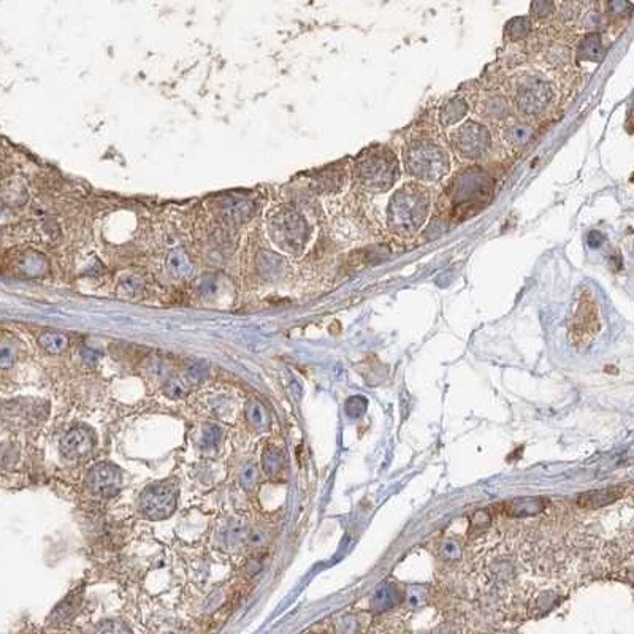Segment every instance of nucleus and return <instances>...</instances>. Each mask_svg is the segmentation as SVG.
<instances>
[{
	"mask_svg": "<svg viewBox=\"0 0 634 634\" xmlns=\"http://www.w3.org/2000/svg\"><path fill=\"white\" fill-rule=\"evenodd\" d=\"M433 211L432 192L428 186L417 181H408L393 190L386 209V222L391 232L411 240L417 236L430 221Z\"/></svg>",
	"mask_w": 634,
	"mask_h": 634,
	"instance_id": "1",
	"label": "nucleus"
},
{
	"mask_svg": "<svg viewBox=\"0 0 634 634\" xmlns=\"http://www.w3.org/2000/svg\"><path fill=\"white\" fill-rule=\"evenodd\" d=\"M403 163L413 181L425 184H438L451 175L452 158L447 142L422 132L409 138L403 149Z\"/></svg>",
	"mask_w": 634,
	"mask_h": 634,
	"instance_id": "2",
	"label": "nucleus"
},
{
	"mask_svg": "<svg viewBox=\"0 0 634 634\" xmlns=\"http://www.w3.org/2000/svg\"><path fill=\"white\" fill-rule=\"evenodd\" d=\"M512 107L525 121L544 117L555 103V88L544 75L524 74L511 83Z\"/></svg>",
	"mask_w": 634,
	"mask_h": 634,
	"instance_id": "3",
	"label": "nucleus"
},
{
	"mask_svg": "<svg viewBox=\"0 0 634 634\" xmlns=\"http://www.w3.org/2000/svg\"><path fill=\"white\" fill-rule=\"evenodd\" d=\"M357 176L369 192L382 194L396 186L400 180V162L393 151L381 148L365 153L357 162Z\"/></svg>",
	"mask_w": 634,
	"mask_h": 634,
	"instance_id": "4",
	"label": "nucleus"
},
{
	"mask_svg": "<svg viewBox=\"0 0 634 634\" xmlns=\"http://www.w3.org/2000/svg\"><path fill=\"white\" fill-rule=\"evenodd\" d=\"M447 143L461 161L478 162L488 154L493 137L488 125L476 119H468L463 124L449 130Z\"/></svg>",
	"mask_w": 634,
	"mask_h": 634,
	"instance_id": "5",
	"label": "nucleus"
},
{
	"mask_svg": "<svg viewBox=\"0 0 634 634\" xmlns=\"http://www.w3.org/2000/svg\"><path fill=\"white\" fill-rule=\"evenodd\" d=\"M272 236L276 244L289 250H296L305 246L308 238V224L299 211L295 209H281L273 216Z\"/></svg>",
	"mask_w": 634,
	"mask_h": 634,
	"instance_id": "6",
	"label": "nucleus"
},
{
	"mask_svg": "<svg viewBox=\"0 0 634 634\" xmlns=\"http://www.w3.org/2000/svg\"><path fill=\"white\" fill-rule=\"evenodd\" d=\"M178 485L175 482H158L144 488L140 497V509L149 520L168 519L176 509Z\"/></svg>",
	"mask_w": 634,
	"mask_h": 634,
	"instance_id": "7",
	"label": "nucleus"
},
{
	"mask_svg": "<svg viewBox=\"0 0 634 634\" xmlns=\"http://www.w3.org/2000/svg\"><path fill=\"white\" fill-rule=\"evenodd\" d=\"M599 328L598 309L589 294H584L577 301V308L570 323V340L576 347H584L593 340Z\"/></svg>",
	"mask_w": 634,
	"mask_h": 634,
	"instance_id": "8",
	"label": "nucleus"
},
{
	"mask_svg": "<svg viewBox=\"0 0 634 634\" xmlns=\"http://www.w3.org/2000/svg\"><path fill=\"white\" fill-rule=\"evenodd\" d=\"M122 484L121 471L111 463H98L88 474L86 485L94 498H110L117 493Z\"/></svg>",
	"mask_w": 634,
	"mask_h": 634,
	"instance_id": "9",
	"label": "nucleus"
},
{
	"mask_svg": "<svg viewBox=\"0 0 634 634\" xmlns=\"http://www.w3.org/2000/svg\"><path fill=\"white\" fill-rule=\"evenodd\" d=\"M476 113L488 122L503 124L512 117L511 97L501 91H487L476 102Z\"/></svg>",
	"mask_w": 634,
	"mask_h": 634,
	"instance_id": "10",
	"label": "nucleus"
},
{
	"mask_svg": "<svg viewBox=\"0 0 634 634\" xmlns=\"http://www.w3.org/2000/svg\"><path fill=\"white\" fill-rule=\"evenodd\" d=\"M61 449L65 459L69 460H81L86 459L94 449V438L89 430L83 427L71 428L70 432L64 434Z\"/></svg>",
	"mask_w": 634,
	"mask_h": 634,
	"instance_id": "11",
	"label": "nucleus"
},
{
	"mask_svg": "<svg viewBox=\"0 0 634 634\" xmlns=\"http://www.w3.org/2000/svg\"><path fill=\"white\" fill-rule=\"evenodd\" d=\"M534 122L521 117H509L501 124V142L509 149H519L531 142L534 137Z\"/></svg>",
	"mask_w": 634,
	"mask_h": 634,
	"instance_id": "12",
	"label": "nucleus"
},
{
	"mask_svg": "<svg viewBox=\"0 0 634 634\" xmlns=\"http://www.w3.org/2000/svg\"><path fill=\"white\" fill-rule=\"evenodd\" d=\"M217 211L227 222H244L254 213V203L246 198L226 197L217 202Z\"/></svg>",
	"mask_w": 634,
	"mask_h": 634,
	"instance_id": "13",
	"label": "nucleus"
},
{
	"mask_svg": "<svg viewBox=\"0 0 634 634\" xmlns=\"http://www.w3.org/2000/svg\"><path fill=\"white\" fill-rule=\"evenodd\" d=\"M470 110H471L470 103H468L465 98H454V100H449L444 107L441 108L439 122L442 124V127L451 130L465 122Z\"/></svg>",
	"mask_w": 634,
	"mask_h": 634,
	"instance_id": "14",
	"label": "nucleus"
},
{
	"mask_svg": "<svg viewBox=\"0 0 634 634\" xmlns=\"http://www.w3.org/2000/svg\"><path fill=\"white\" fill-rule=\"evenodd\" d=\"M246 422L254 432H265L270 425V415L267 408L259 400H249L244 408Z\"/></svg>",
	"mask_w": 634,
	"mask_h": 634,
	"instance_id": "15",
	"label": "nucleus"
},
{
	"mask_svg": "<svg viewBox=\"0 0 634 634\" xmlns=\"http://www.w3.org/2000/svg\"><path fill=\"white\" fill-rule=\"evenodd\" d=\"M601 51H603V43L598 34L585 35L577 46V56L584 61H598Z\"/></svg>",
	"mask_w": 634,
	"mask_h": 634,
	"instance_id": "16",
	"label": "nucleus"
},
{
	"mask_svg": "<svg viewBox=\"0 0 634 634\" xmlns=\"http://www.w3.org/2000/svg\"><path fill=\"white\" fill-rule=\"evenodd\" d=\"M282 466H284V454L281 449L277 447L265 449V452L262 455V468L263 471L267 473V476L275 478V476L282 471Z\"/></svg>",
	"mask_w": 634,
	"mask_h": 634,
	"instance_id": "17",
	"label": "nucleus"
},
{
	"mask_svg": "<svg viewBox=\"0 0 634 634\" xmlns=\"http://www.w3.org/2000/svg\"><path fill=\"white\" fill-rule=\"evenodd\" d=\"M38 342L48 354H61L67 349L69 338L59 332H45L40 335Z\"/></svg>",
	"mask_w": 634,
	"mask_h": 634,
	"instance_id": "18",
	"label": "nucleus"
},
{
	"mask_svg": "<svg viewBox=\"0 0 634 634\" xmlns=\"http://www.w3.org/2000/svg\"><path fill=\"white\" fill-rule=\"evenodd\" d=\"M79 603H81V599H79V596H76V593L70 594L69 598H65L62 603L57 604L54 612L51 613V620L54 623L67 622V620H70L76 613Z\"/></svg>",
	"mask_w": 634,
	"mask_h": 634,
	"instance_id": "19",
	"label": "nucleus"
},
{
	"mask_svg": "<svg viewBox=\"0 0 634 634\" xmlns=\"http://www.w3.org/2000/svg\"><path fill=\"white\" fill-rule=\"evenodd\" d=\"M248 536L246 525L243 520H230L222 531V539L227 547H235Z\"/></svg>",
	"mask_w": 634,
	"mask_h": 634,
	"instance_id": "20",
	"label": "nucleus"
},
{
	"mask_svg": "<svg viewBox=\"0 0 634 634\" xmlns=\"http://www.w3.org/2000/svg\"><path fill=\"white\" fill-rule=\"evenodd\" d=\"M260 270L265 276H279L282 270V259L272 253H263L260 255Z\"/></svg>",
	"mask_w": 634,
	"mask_h": 634,
	"instance_id": "21",
	"label": "nucleus"
},
{
	"mask_svg": "<svg viewBox=\"0 0 634 634\" xmlns=\"http://www.w3.org/2000/svg\"><path fill=\"white\" fill-rule=\"evenodd\" d=\"M168 268L171 270V273L176 276H184L189 275L190 270H192V265L188 259V255L184 253H173L170 255L168 259Z\"/></svg>",
	"mask_w": 634,
	"mask_h": 634,
	"instance_id": "22",
	"label": "nucleus"
},
{
	"mask_svg": "<svg viewBox=\"0 0 634 634\" xmlns=\"http://www.w3.org/2000/svg\"><path fill=\"white\" fill-rule=\"evenodd\" d=\"M222 439V432L221 428L214 425V424H207L203 427L202 432V446L204 449H214L219 446V442Z\"/></svg>",
	"mask_w": 634,
	"mask_h": 634,
	"instance_id": "23",
	"label": "nucleus"
},
{
	"mask_svg": "<svg viewBox=\"0 0 634 634\" xmlns=\"http://www.w3.org/2000/svg\"><path fill=\"white\" fill-rule=\"evenodd\" d=\"M94 634H134L129 628V625H125L121 620H105V622L98 623Z\"/></svg>",
	"mask_w": 634,
	"mask_h": 634,
	"instance_id": "24",
	"label": "nucleus"
},
{
	"mask_svg": "<svg viewBox=\"0 0 634 634\" xmlns=\"http://www.w3.org/2000/svg\"><path fill=\"white\" fill-rule=\"evenodd\" d=\"M257 482H259V470H257V466L253 463L244 466L240 471V485L246 492H253Z\"/></svg>",
	"mask_w": 634,
	"mask_h": 634,
	"instance_id": "25",
	"label": "nucleus"
},
{
	"mask_svg": "<svg viewBox=\"0 0 634 634\" xmlns=\"http://www.w3.org/2000/svg\"><path fill=\"white\" fill-rule=\"evenodd\" d=\"M186 378L189 382H194V384H197V382H200L207 378V367H204L200 362H192L186 368Z\"/></svg>",
	"mask_w": 634,
	"mask_h": 634,
	"instance_id": "26",
	"label": "nucleus"
},
{
	"mask_svg": "<svg viewBox=\"0 0 634 634\" xmlns=\"http://www.w3.org/2000/svg\"><path fill=\"white\" fill-rule=\"evenodd\" d=\"M163 391L170 396V398H183V396L188 392L183 382L178 379H168L167 384H165Z\"/></svg>",
	"mask_w": 634,
	"mask_h": 634,
	"instance_id": "27",
	"label": "nucleus"
},
{
	"mask_svg": "<svg viewBox=\"0 0 634 634\" xmlns=\"http://www.w3.org/2000/svg\"><path fill=\"white\" fill-rule=\"evenodd\" d=\"M146 371L154 378H163L168 373V365L158 359H151L146 365Z\"/></svg>",
	"mask_w": 634,
	"mask_h": 634,
	"instance_id": "28",
	"label": "nucleus"
},
{
	"mask_svg": "<svg viewBox=\"0 0 634 634\" xmlns=\"http://www.w3.org/2000/svg\"><path fill=\"white\" fill-rule=\"evenodd\" d=\"M13 363H15V352L10 346L4 345L2 351H0V367L2 368H10Z\"/></svg>",
	"mask_w": 634,
	"mask_h": 634,
	"instance_id": "29",
	"label": "nucleus"
},
{
	"mask_svg": "<svg viewBox=\"0 0 634 634\" xmlns=\"http://www.w3.org/2000/svg\"><path fill=\"white\" fill-rule=\"evenodd\" d=\"M248 539H249V544L253 547H262L267 543V534L260 530H255L249 534Z\"/></svg>",
	"mask_w": 634,
	"mask_h": 634,
	"instance_id": "30",
	"label": "nucleus"
}]
</instances>
